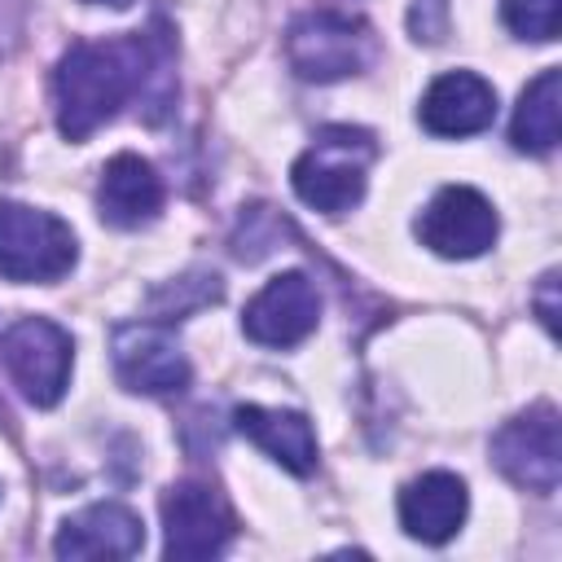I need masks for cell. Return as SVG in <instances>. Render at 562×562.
Instances as JSON below:
<instances>
[{
	"instance_id": "cell-1",
	"label": "cell",
	"mask_w": 562,
	"mask_h": 562,
	"mask_svg": "<svg viewBox=\"0 0 562 562\" xmlns=\"http://www.w3.org/2000/svg\"><path fill=\"white\" fill-rule=\"evenodd\" d=\"M167 53L154 48L149 35H119L101 44H70L53 70V105L66 140H88L105 127L127 97L145 92L154 75H162Z\"/></svg>"
},
{
	"instance_id": "cell-2",
	"label": "cell",
	"mask_w": 562,
	"mask_h": 562,
	"mask_svg": "<svg viewBox=\"0 0 562 562\" xmlns=\"http://www.w3.org/2000/svg\"><path fill=\"white\" fill-rule=\"evenodd\" d=\"M378 145L364 127H321L316 140L294 158L290 184L299 202L321 215H347L369 184V162Z\"/></svg>"
},
{
	"instance_id": "cell-3",
	"label": "cell",
	"mask_w": 562,
	"mask_h": 562,
	"mask_svg": "<svg viewBox=\"0 0 562 562\" xmlns=\"http://www.w3.org/2000/svg\"><path fill=\"white\" fill-rule=\"evenodd\" d=\"M285 61L307 83L351 79L373 61V31L364 18L338 9H312L285 31Z\"/></svg>"
},
{
	"instance_id": "cell-4",
	"label": "cell",
	"mask_w": 562,
	"mask_h": 562,
	"mask_svg": "<svg viewBox=\"0 0 562 562\" xmlns=\"http://www.w3.org/2000/svg\"><path fill=\"white\" fill-rule=\"evenodd\" d=\"M79 259V241L66 220L26 202H0V277L18 285L61 281Z\"/></svg>"
},
{
	"instance_id": "cell-5",
	"label": "cell",
	"mask_w": 562,
	"mask_h": 562,
	"mask_svg": "<svg viewBox=\"0 0 562 562\" xmlns=\"http://www.w3.org/2000/svg\"><path fill=\"white\" fill-rule=\"evenodd\" d=\"M0 360L13 378V386L22 391V400H31L35 408H53L70 386L75 342L48 316H22L4 329Z\"/></svg>"
},
{
	"instance_id": "cell-6",
	"label": "cell",
	"mask_w": 562,
	"mask_h": 562,
	"mask_svg": "<svg viewBox=\"0 0 562 562\" xmlns=\"http://www.w3.org/2000/svg\"><path fill=\"white\" fill-rule=\"evenodd\" d=\"M492 461L496 470L536 492L549 496L562 483V430H558V408L549 400L522 408L518 417H509L496 435H492Z\"/></svg>"
},
{
	"instance_id": "cell-7",
	"label": "cell",
	"mask_w": 562,
	"mask_h": 562,
	"mask_svg": "<svg viewBox=\"0 0 562 562\" xmlns=\"http://www.w3.org/2000/svg\"><path fill=\"white\" fill-rule=\"evenodd\" d=\"M162 536H167L162 540L167 558L198 562L228 549V540L237 536V518L211 483L184 479L162 492Z\"/></svg>"
},
{
	"instance_id": "cell-8",
	"label": "cell",
	"mask_w": 562,
	"mask_h": 562,
	"mask_svg": "<svg viewBox=\"0 0 562 562\" xmlns=\"http://www.w3.org/2000/svg\"><path fill=\"white\" fill-rule=\"evenodd\" d=\"M501 233L496 206L470 184H443L417 215V237L443 259H474Z\"/></svg>"
},
{
	"instance_id": "cell-9",
	"label": "cell",
	"mask_w": 562,
	"mask_h": 562,
	"mask_svg": "<svg viewBox=\"0 0 562 562\" xmlns=\"http://www.w3.org/2000/svg\"><path fill=\"white\" fill-rule=\"evenodd\" d=\"M114 373L136 395H176L189 386V360L176 334L158 321L114 329Z\"/></svg>"
},
{
	"instance_id": "cell-10",
	"label": "cell",
	"mask_w": 562,
	"mask_h": 562,
	"mask_svg": "<svg viewBox=\"0 0 562 562\" xmlns=\"http://www.w3.org/2000/svg\"><path fill=\"white\" fill-rule=\"evenodd\" d=\"M321 321V294L307 272H277L241 312V329L259 347H294Z\"/></svg>"
},
{
	"instance_id": "cell-11",
	"label": "cell",
	"mask_w": 562,
	"mask_h": 562,
	"mask_svg": "<svg viewBox=\"0 0 562 562\" xmlns=\"http://www.w3.org/2000/svg\"><path fill=\"white\" fill-rule=\"evenodd\" d=\"M145 549V522L119 501H97L70 514L53 540L57 558H136Z\"/></svg>"
},
{
	"instance_id": "cell-12",
	"label": "cell",
	"mask_w": 562,
	"mask_h": 562,
	"mask_svg": "<svg viewBox=\"0 0 562 562\" xmlns=\"http://www.w3.org/2000/svg\"><path fill=\"white\" fill-rule=\"evenodd\" d=\"M417 119L430 136H474L496 119V88L474 70H448L426 88Z\"/></svg>"
},
{
	"instance_id": "cell-13",
	"label": "cell",
	"mask_w": 562,
	"mask_h": 562,
	"mask_svg": "<svg viewBox=\"0 0 562 562\" xmlns=\"http://www.w3.org/2000/svg\"><path fill=\"white\" fill-rule=\"evenodd\" d=\"M470 509V492L452 470H426L400 492V527L422 544H448Z\"/></svg>"
},
{
	"instance_id": "cell-14",
	"label": "cell",
	"mask_w": 562,
	"mask_h": 562,
	"mask_svg": "<svg viewBox=\"0 0 562 562\" xmlns=\"http://www.w3.org/2000/svg\"><path fill=\"white\" fill-rule=\"evenodd\" d=\"M97 206H101V220L114 224V228L149 224L162 206V180H158L154 162H145L140 154H114L101 167Z\"/></svg>"
},
{
	"instance_id": "cell-15",
	"label": "cell",
	"mask_w": 562,
	"mask_h": 562,
	"mask_svg": "<svg viewBox=\"0 0 562 562\" xmlns=\"http://www.w3.org/2000/svg\"><path fill=\"white\" fill-rule=\"evenodd\" d=\"M233 426L263 448L277 465H285L290 474H312L316 470V435L312 422L294 408H268V404H241L233 408Z\"/></svg>"
},
{
	"instance_id": "cell-16",
	"label": "cell",
	"mask_w": 562,
	"mask_h": 562,
	"mask_svg": "<svg viewBox=\"0 0 562 562\" xmlns=\"http://www.w3.org/2000/svg\"><path fill=\"white\" fill-rule=\"evenodd\" d=\"M558 136H562V70L549 66L522 88L509 123V140L518 154H549Z\"/></svg>"
},
{
	"instance_id": "cell-17",
	"label": "cell",
	"mask_w": 562,
	"mask_h": 562,
	"mask_svg": "<svg viewBox=\"0 0 562 562\" xmlns=\"http://www.w3.org/2000/svg\"><path fill=\"white\" fill-rule=\"evenodd\" d=\"M501 22L531 44H544L558 35L562 22V0H501Z\"/></svg>"
},
{
	"instance_id": "cell-18",
	"label": "cell",
	"mask_w": 562,
	"mask_h": 562,
	"mask_svg": "<svg viewBox=\"0 0 562 562\" xmlns=\"http://www.w3.org/2000/svg\"><path fill=\"white\" fill-rule=\"evenodd\" d=\"M408 35L417 44H439L448 35V0H413L408 4Z\"/></svg>"
},
{
	"instance_id": "cell-19",
	"label": "cell",
	"mask_w": 562,
	"mask_h": 562,
	"mask_svg": "<svg viewBox=\"0 0 562 562\" xmlns=\"http://www.w3.org/2000/svg\"><path fill=\"white\" fill-rule=\"evenodd\" d=\"M558 272H544L540 277V294H536V307H540V321L549 334H558Z\"/></svg>"
},
{
	"instance_id": "cell-20",
	"label": "cell",
	"mask_w": 562,
	"mask_h": 562,
	"mask_svg": "<svg viewBox=\"0 0 562 562\" xmlns=\"http://www.w3.org/2000/svg\"><path fill=\"white\" fill-rule=\"evenodd\" d=\"M83 4H110V9H123V4H132V0H83Z\"/></svg>"
}]
</instances>
